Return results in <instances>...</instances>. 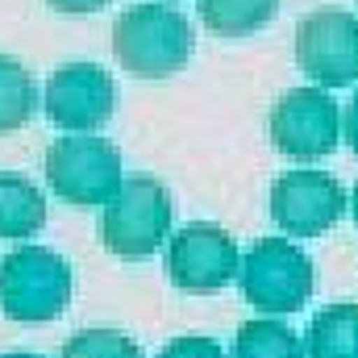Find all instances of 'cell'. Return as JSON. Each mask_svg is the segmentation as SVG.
I'll list each match as a JSON object with an SVG mask.
<instances>
[{
    "label": "cell",
    "mask_w": 358,
    "mask_h": 358,
    "mask_svg": "<svg viewBox=\"0 0 358 358\" xmlns=\"http://www.w3.org/2000/svg\"><path fill=\"white\" fill-rule=\"evenodd\" d=\"M192 21L171 4H129L113 21V55L138 80H167L192 59Z\"/></svg>",
    "instance_id": "cell-1"
},
{
    "label": "cell",
    "mask_w": 358,
    "mask_h": 358,
    "mask_svg": "<svg viewBox=\"0 0 358 358\" xmlns=\"http://www.w3.org/2000/svg\"><path fill=\"white\" fill-rule=\"evenodd\" d=\"M71 263L50 246H17L0 259V308L13 321L38 325L71 304Z\"/></svg>",
    "instance_id": "cell-2"
},
{
    "label": "cell",
    "mask_w": 358,
    "mask_h": 358,
    "mask_svg": "<svg viewBox=\"0 0 358 358\" xmlns=\"http://www.w3.org/2000/svg\"><path fill=\"white\" fill-rule=\"evenodd\" d=\"M171 217H176V204H171V192L150 176H134L117 187V196L104 204L100 213V242L117 255V259H150L167 234H171Z\"/></svg>",
    "instance_id": "cell-3"
},
{
    "label": "cell",
    "mask_w": 358,
    "mask_h": 358,
    "mask_svg": "<svg viewBox=\"0 0 358 358\" xmlns=\"http://www.w3.org/2000/svg\"><path fill=\"white\" fill-rule=\"evenodd\" d=\"M242 296L246 304H255L263 317H287L300 313L313 296V259L287 242V238H259L246 255H242V271H238Z\"/></svg>",
    "instance_id": "cell-4"
},
{
    "label": "cell",
    "mask_w": 358,
    "mask_h": 358,
    "mask_svg": "<svg viewBox=\"0 0 358 358\" xmlns=\"http://www.w3.org/2000/svg\"><path fill=\"white\" fill-rule=\"evenodd\" d=\"M46 183L76 208H104L121 179V150L108 138H55L46 150Z\"/></svg>",
    "instance_id": "cell-5"
},
{
    "label": "cell",
    "mask_w": 358,
    "mask_h": 358,
    "mask_svg": "<svg viewBox=\"0 0 358 358\" xmlns=\"http://www.w3.org/2000/svg\"><path fill=\"white\" fill-rule=\"evenodd\" d=\"M163 267H167L176 287L192 292V296H213V292H221L238 279L242 255H238V242L221 225L192 221V225H183L167 238Z\"/></svg>",
    "instance_id": "cell-6"
},
{
    "label": "cell",
    "mask_w": 358,
    "mask_h": 358,
    "mask_svg": "<svg viewBox=\"0 0 358 358\" xmlns=\"http://www.w3.org/2000/svg\"><path fill=\"white\" fill-rule=\"evenodd\" d=\"M296 63L317 88H346L358 80V17L346 8H317L296 25Z\"/></svg>",
    "instance_id": "cell-7"
},
{
    "label": "cell",
    "mask_w": 358,
    "mask_h": 358,
    "mask_svg": "<svg viewBox=\"0 0 358 358\" xmlns=\"http://www.w3.org/2000/svg\"><path fill=\"white\" fill-rule=\"evenodd\" d=\"M271 142L296 159V163H317L338 146V129H342V113L338 100L325 88H292L279 96V104L271 108Z\"/></svg>",
    "instance_id": "cell-8"
},
{
    "label": "cell",
    "mask_w": 358,
    "mask_h": 358,
    "mask_svg": "<svg viewBox=\"0 0 358 358\" xmlns=\"http://www.w3.org/2000/svg\"><path fill=\"white\" fill-rule=\"evenodd\" d=\"M350 208L346 187L325 171H283L271 183V221L287 238H317Z\"/></svg>",
    "instance_id": "cell-9"
},
{
    "label": "cell",
    "mask_w": 358,
    "mask_h": 358,
    "mask_svg": "<svg viewBox=\"0 0 358 358\" xmlns=\"http://www.w3.org/2000/svg\"><path fill=\"white\" fill-rule=\"evenodd\" d=\"M117 104V84L100 63H63L50 71L46 92H42V108L46 117L67 129V134H92L113 117Z\"/></svg>",
    "instance_id": "cell-10"
},
{
    "label": "cell",
    "mask_w": 358,
    "mask_h": 358,
    "mask_svg": "<svg viewBox=\"0 0 358 358\" xmlns=\"http://www.w3.org/2000/svg\"><path fill=\"white\" fill-rule=\"evenodd\" d=\"M46 225V196L25 176L0 171V238H34Z\"/></svg>",
    "instance_id": "cell-11"
},
{
    "label": "cell",
    "mask_w": 358,
    "mask_h": 358,
    "mask_svg": "<svg viewBox=\"0 0 358 358\" xmlns=\"http://www.w3.org/2000/svg\"><path fill=\"white\" fill-rule=\"evenodd\" d=\"M308 358H358V304L342 300L329 304L313 317L308 338H304Z\"/></svg>",
    "instance_id": "cell-12"
},
{
    "label": "cell",
    "mask_w": 358,
    "mask_h": 358,
    "mask_svg": "<svg viewBox=\"0 0 358 358\" xmlns=\"http://www.w3.org/2000/svg\"><path fill=\"white\" fill-rule=\"evenodd\" d=\"M229 358H304V342L275 317H255L238 329Z\"/></svg>",
    "instance_id": "cell-13"
},
{
    "label": "cell",
    "mask_w": 358,
    "mask_h": 358,
    "mask_svg": "<svg viewBox=\"0 0 358 358\" xmlns=\"http://www.w3.org/2000/svg\"><path fill=\"white\" fill-rule=\"evenodd\" d=\"M204 25L221 38H246L263 29L271 17L279 13V0H200L196 4Z\"/></svg>",
    "instance_id": "cell-14"
},
{
    "label": "cell",
    "mask_w": 358,
    "mask_h": 358,
    "mask_svg": "<svg viewBox=\"0 0 358 358\" xmlns=\"http://www.w3.org/2000/svg\"><path fill=\"white\" fill-rule=\"evenodd\" d=\"M38 108V88H34V76L13 59V55H0V134L4 129H21Z\"/></svg>",
    "instance_id": "cell-15"
},
{
    "label": "cell",
    "mask_w": 358,
    "mask_h": 358,
    "mask_svg": "<svg viewBox=\"0 0 358 358\" xmlns=\"http://www.w3.org/2000/svg\"><path fill=\"white\" fill-rule=\"evenodd\" d=\"M59 358H142V346L121 329H80L63 342Z\"/></svg>",
    "instance_id": "cell-16"
},
{
    "label": "cell",
    "mask_w": 358,
    "mask_h": 358,
    "mask_svg": "<svg viewBox=\"0 0 358 358\" xmlns=\"http://www.w3.org/2000/svg\"><path fill=\"white\" fill-rule=\"evenodd\" d=\"M159 358H225V350L213 342V338H200V334H187V338H176L171 346H163Z\"/></svg>",
    "instance_id": "cell-17"
},
{
    "label": "cell",
    "mask_w": 358,
    "mask_h": 358,
    "mask_svg": "<svg viewBox=\"0 0 358 358\" xmlns=\"http://www.w3.org/2000/svg\"><path fill=\"white\" fill-rule=\"evenodd\" d=\"M342 125H346V142H350V150L358 155V92L350 96V104H346V113H342Z\"/></svg>",
    "instance_id": "cell-18"
},
{
    "label": "cell",
    "mask_w": 358,
    "mask_h": 358,
    "mask_svg": "<svg viewBox=\"0 0 358 358\" xmlns=\"http://www.w3.org/2000/svg\"><path fill=\"white\" fill-rule=\"evenodd\" d=\"M50 8H59V13H96V8H104V0H46Z\"/></svg>",
    "instance_id": "cell-19"
},
{
    "label": "cell",
    "mask_w": 358,
    "mask_h": 358,
    "mask_svg": "<svg viewBox=\"0 0 358 358\" xmlns=\"http://www.w3.org/2000/svg\"><path fill=\"white\" fill-rule=\"evenodd\" d=\"M350 217H355V221H358V183H355V187H350Z\"/></svg>",
    "instance_id": "cell-20"
},
{
    "label": "cell",
    "mask_w": 358,
    "mask_h": 358,
    "mask_svg": "<svg viewBox=\"0 0 358 358\" xmlns=\"http://www.w3.org/2000/svg\"><path fill=\"white\" fill-rule=\"evenodd\" d=\"M0 358H42V355H25V350H13V355H0Z\"/></svg>",
    "instance_id": "cell-21"
}]
</instances>
